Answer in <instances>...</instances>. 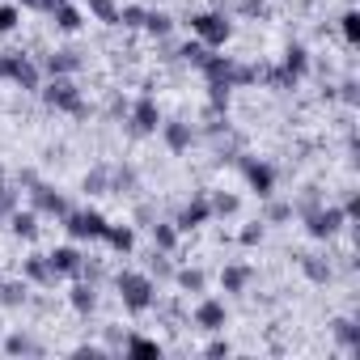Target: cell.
<instances>
[{
  "instance_id": "obj_38",
  "label": "cell",
  "mask_w": 360,
  "mask_h": 360,
  "mask_svg": "<svg viewBox=\"0 0 360 360\" xmlns=\"http://www.w3.org/2000/svg\"><path fill=\"white\" fill-rule=\"evenodd\" d=\"M18 301H26V288L22 284H9L5 288V305H18Z\"/></svg>"
},
{
  "instance_id": "obj_20",
  "label": "cell",
  "mask_w": 360,
  "mask_h": 360,
  "mask_svg": "<svg viewBox=\"0 0 360 360\" xmlns=\"http://www.w3.org/2000/svg\"><path fill=\"white\" fill-rule=\"evenodd\" d=\"M13 233L26 238V242H34L39 238V212H13Z\"/></svg>"
},
{
  "instance_id": "obj_2",
  "label": "cell",
  "mask_w": 360,
  "mask_h": 360,
  "mask_svg": "<svg viewBox=\"0 0 360 360\" xmlns=\"http://www.w3.org/2000/svg\"><path fill=\"white\" fill-rule=\"evenodd\" d=\"M43 102L51 106V110H64V115H77V119H85L89 115V106H85V98H81V89L68 81V77H56L47 89H43Z\"/></svg>"
},
{
  "instance_id": "obj_31",
  "label": "cell",
  "mask_w": 360,
  "mask_h": 360,
  "mask_svg": "<svg viewBox=\"0 0 360 360\" xmlns=\"http://www.w3.org/2000/svg\"><path fill=\"white\" fill-rule=\"evenodd\" d=\"M22 22V9L18 5H0V34H13Z\"/></svg>"
},
{
  "instance_id": "obj_37",
  "label": "cell",
  "mask_w": 360,
  "mask_h": 360,
  "mask_svg": "<svg viewBox=\"0 0 360 360\" xmlns=\"http://www.w3.org/2000/svg\"><path fill=\"white\" fill-rule=\"evenodd\" d=\"M288 217H292V204H271V208H267V221H271V225H280V221H288Z\"/></svg>"
},
{
  "instance_id": "obj_10",
  "label": "cell",
  "mask_w": 360,
  "mask_h": 360,
  "mask_svg": "<svg viewBox=\"0 0 360 360\" xmlns=\"http://www.w3.org/2000/svg\"><path fill=\"white\" fill-rule=\"evenodd\" d=\"M225 322H229V314H225V301H217V297H204V301L195 305V326H200V330H225Z\"/></svg>"
},
{
  "instance_id": "obj_8",
  "label": "cell",
  "mask_w": 360,
  "mask_h": 360,
  "mask_svg": "<svg viewBox=\"0 0 360 360\" xmlns=\"http://www.w3.org/2000/svg\"><path fill=\"white\" fill-rule=\"evenodd\" d=\"M26 183H30V200H34V212H47V217H64V212H68V204H64V195H60V191H51L47 183H34L30 174H26Z\"/></svg>"
},
{
  "instance_id": "obj_35",
  "label": "cell",
  "mask_w": 360,
  "mask_h": 360,
  "mask_svg": "<svg viewBox=\"0 0 360 360\" xmlns=\"http://www.w3.org/2000/svg\"><path fill=\"white\" fill-rule=\"evenodd\" d=\"M13 5H18V9H39V13H51V9L60 5V0H13Z\"/></svg>"
},
{
  "instance_id": "obj_3",
  "label": "cell",
  "mask_w": 360,
  "mask_h": 360,
  "mask_svg": "<svg viewBox=\"0 0 360 360\" xmlns=\"http://www.w3.org/2000/svg\"><path fill=\"white\" fill-rule=\"evenodd\" d=\"M191 30H195V39H200L208 51H217V47H225V43L233 39V26H229L221 13H195V18H191Z\"/></svg>"
},
{
  "instance_id": "obj_6",
  "label": "cell",
  "mask_w": 360,
  "mask_h": 360,
  "mask_svg": "<svg viewBox=\"0 0 360 360\" xmlns=\"http://www.w3.org/2000/svg\"><path fill=\"white\" fill-rule=\"evenodd\" d=\"M343 208H309L305 212V229H309V238H318V242H326V238H335L339 229H343Z\"/></svg>"
},
{
  "instance_id": "obj_9",
  "label": "cell",
  "mask_w": 360,
  "mask_h": 360,
  "mask_svg": "<svg viewBox=\"0 0 360 360\" xmlns=\"http://www.w3.org/2000/svg\"><path fill=\"white\" fill-rule=\"evenodd\" d=\"M157 131H161V140H165V148H169V153H187V148L195 144V127H191V123H183V119L161 123Z\"/></svg>"
},
{
  "instance_id": "obj_22",
  "label": "cell",
  "mask_w": 360,
  "mask_h": 360,
  "mask_svg": "<svg viewBox=\"0 0 360 360\" xmlns=\"http://www.w3.org/2000/svg\"><path fill=\"white\" fill-rule=\"evenodd\" d=\"M330 330H335V339H339L347 352L360 343V330H356V322H352V318H335V322H330Z\"/></svg>"
},
{
  "instance_id": "obj_21",
  "label": "cell",
  "mask_w": 360,
  "mask_h": 360,
  "mask_svg": "<svg viewBox=\"0 0 360 360\" xmlns=\"http://www.w3.org/2000/svg\"><path fill=\"white\" fill-rule=\"evenodd\" d=\"M102 242H110L115 250H123V255H127V250L136 246V233H131L127 225H106V238H102Z\"/></svg>"
},
{
  "instance_id": "obj_26",
  "label": "cell",
  "mask_w": 360,
  "mask_h": 360,
  "mask_svg": "<svg viewBox=\"0 0 360 360\" xmlns=\"http://www.w3.org/2000/svg\"><path fill=\"white\" fill-rule=\"evenodd\" d=\"M153 246L157 250H174L178 246V225H153Z\"/></svg>"
},
{
  "instance_id": "obj_1",
  "label": "cell",
  "mask_w": 360,
  "mask_h": 360,
  "mask_svg": "<svg viewBox=\"0 0 360 360\" xmlns=\"http://www.w3.org/2000/svg\"><path fill=\"white\" fill-rule=\"evenodd\" d=\"M115 288H119V301H123L131 314H148L153 301H157V284H153V276H144V271H119V276H115Z\"/></svg>"
},
{
  "instance_id": "obj_18",
  "label": "cell",
  "mask_w": 360,
  "mask_h": 360,
  "mask_svg": "<svg viewBox=\"0 0 360 360\" xmlns=\"http://www.w3.org/2000/svg\"><path fill=\"white\" fill-rule=\"evenodd\" d=\"M51 13H56V26H60L64 34H77V30H81V9H77V5H68V0H60Z\"/></svg>"
},
{
  "instance_id": "obj_25",
  "label": "cell",
  "mask_w": 360,
  "mask_h": 360,
  "mask_svg": "<svg viewBox=\"0 0 360 360\" xmlns=\"http://www.w3.org/2000/svg\"><path fill=\"white\" fill-rule=\"evenodd\" d=\"M144 30L157 34V39H165V34L174 30V18H169V13H144Z\"/></svg>"
},
{
  "instance_id": "obj_30",
  "label": "cell",
  "mask_w": 360,
  "mask_h": 360,
  "mask_svg": "<svg viewBox=\"0 0 360 360\" xmlns=\"http://www.w3.org/2000/svg\"><path fill=\"white\" fill-rule=\"evenodd\" d=\"M144 13H148V9H140V5H123V9H119V26L140 30V26H144Z\"/></svg>"
},
{
  "instance_id": "obj_41",
  "label": "cell",
  "mask_w": 360,
  "mask_h": 360,
  "mask_svg": "<svg viewBox=\"0 0 360 360\" xmlns=\"http://www.w3.org/2000/svg\"><path fill=\"white\" fill-rule=\"evenodd\" d=\"M343 102H347V106L356 102V81H343Z\"/></svg>"
},
{
  "instance_id": "obj_13",
  "label": "cell",
  "mask_w": 360,
  "mask_h": 360,
  "mask_svg": "<svg viewBox=\"0 0 360 360\" xmlns=\"http://www.w3.org/2000/svg\"><path fill=\"white\" fill-rule=\"evenodd\" d=\"M77 68H81V51H72V47H60V51L47 56V72L51 77H72Z\"/></svg>"
},
{
  "instance_id": "obj_11",
  "label": "cell",
  "mask_w": 360,
  "mask_h": 360,
  "mask_svg": "<svg viewBox=\"0 0 360 360\" xmlns=\"http://www.w3.org/2000/svg\"><path fill=\"white\" fill-rule=\"evenodd\" d=\"M131 127H136L140 136H153V131L161 127V106H157L153 98H140V102L131 106Z\"/></svg>"
},
{
  "instance_id": "obj_14",
  "label": "cell",
  "mask_w": 360,
  "mask_h": 360,
  "mask_svg": "<svg viewBox=\"0 0 360 360\" xmlns=\"http://www.w3.org/2000/svg\"><path fill=\"white\" fill-rule=\"evenodd\" d=\"M305 68H309V51H305L301 43H292V47L284 51V64H280V72H284V77L297 85V81L305 77Z\"/></svg>"
},
{
  "instance_id": "obj_4",
  "label": "cell",
  "mask_w": 360,
  "mask_h": 360,
  "mask_svg": "<svg viewBox=\"0 0 360 360\" xmlns=\"http://www.w3.org/2000/svg\"><path fill=\"white\" fill-rule=\"evenodd\" d=\"M64 229L72 242H102L106 238V217L102 212H64Z\"/></svg>"
},
{
  "instance_id": "obj_23",
  "label": "cell",
  "mask_w": 360,
  "mask_h": 360,
  "mask_svg": "<svg viewBox=\"0 0 360 360\" xmlns=\"http://www.w3.org/2000/svg\"><path fill=\"white\" fill-rule=\"evenodd\" d=\"M123 352L127 356H161V343H153L144 335H131V339H123Z\"/></svg>"
},
{
  "instance_id": "obj_17",
  "label": "cell",
  "mask_w": 360,
  "mask_h": 360,
  "mask_svg": "<svg viewBox=\"0 0 360 360\" xmlns=\"http://www.w3.org/2000/svg\"><path fill=\"white\" fill-rule=\"evenodd\" d=\"M250 276H255V271H250L246 263H229V267L221 271V288H225V292H242V288L250 284Z\"/></svg>"
},
{
  "instance_id": "obj_5",
  "label": "cell",
  "mask_w": 360,
  "mask_h": 360,
  "mask_svg": "<svg viewBox=\"0 0 360 360\" xmlns=\"http://www.w3.org/2000/svg\"><path fill=\"white\" fill-rule=\"evenodd\" d=\"M0 77L13 81L18 89H39V68L22 51H5V56H0Z\"/></svg>"
},
{
  "instance_id": "obj_39",
  "label": "cell",
  "mask_w": 360,
  "mask_h": 360,
  "mask_svg": "<svg viewBox=\"0 0 360 360\" xmlns=\"http://www.w3.org/2000/svg\"><path fill=\"white\" fill-rule=\"evenodd\" d=\"M242 242H246V246L263 242V225H250V229H242Z\"/></svg>"
},
{
  "instance_id": "obj_19",
  "label": "cell",
  "mask_w": 360,
  "mask_h": 360,
  "mask_svg": "<svg viewBox=\"0 0 360 360\" xmlns=\"http://www.w3.org/2000/svg\"><path fill=\"white\" fill-rule=\"evenodd\" d=\"M68 305H72L77 314H94V305H98V297H94V284H72V292H68Z\"/></svg>"
},
{
  "instance_id": "obj_7",
  "label": "cell",
  "mask_w": 360,
  "mask_h": 360,
  "mask_svg": "<svg viewBox=\"0 0 360 360\" xmlns=\"http://www.w3.org/2000/svg\"><path fill=\"white\" fill-rule=\"evenodd\" d=\"M242 174H246V183H250V191H255L259 200H267V195L276 191V169H271L267 161H255V157H242Z\"/></svg>"
},
{
  "instance_id": "obj_40",
  "label": "cell",
  "mask_w": 360,
  "mask_h": 360,
  "mask_svg": "<svg viewBox=\"0 0 360 360\" xmlns=\"http://www.w3.org/2000/svg\"><path fill=\"white\" fill-rule=\"evenodd\" d=\"M208 356H229V343H225V339H217V343H208Z\"/></svg>"
},
{
  "instance_id": "obj_16",
  "label": "cell",
  "mask_w": 360,
  "mask_h": 360,
  "mask_svg": "<svg viewBox=\"0 0 360 360\" xmlns=\"http://www.w3.org/2000/svg\"><path fill=\"white\" fill-rule=\"evenodd\" d=\"M208 217H212V204H208V200L200 195V200H191V204H187L183 212H178V221H174V225H178V229H200V225H204Z\"/></svg>"
},
{
  "instance_id": "obj_34",
  "label": "cell",
  "mask_w": 360,
  "mask_h": 360,
  "mask_svg": "<svg viewBox=\"0 0 360 360\" xmlns=\"http://www.w3.org/2000/svg\"><path fill=\"white\" fill-rule=\"evenodd\" d=\"M5 352H13V356H18V352H39V347H34V343H30L26 335H9V343H5Z\"/></svg>"
},
{
  "instance_id": "obj_33",
  "label": "cell",
  "mask_w": 360,
  "mask_h": 360,
  "mask_svg": "<svg viewBox=\"0 0 360 360\" xmlns=\"http://www.w3.org/2000/svg\"><path fill=\"white\" fill-rule=\"evenodd\" d=\"M301 267H305V276H309V280H318V284H326V280H330V267H326V263H318L314 255H305V259H301Z\"/></svg>"
},
{
  "instance_id": "obj_12",
  "label": "cell",
  "mask_w": 360,
  "mask_h": 360,
  "mask_svg": "<svg viewBox=\"0 0 360 360\" xmlns=\"http://www.w3.org/2000/svg\"><path fill=\"white\" fill-rule=\"evenodd\" d=\"M47 263H51L56 276H81V271H85V259H81L77 246H56V250L47 255Z\"/></svg>"
},
{
  "instance_id": "obj_24",
  "label": "cell",
  "mask_w": 360,
  "mask_h": 360,
  "mask_svg": "<svg viewBox=\"0 0 360 360\" xmlns=\"http://www.w3.org/2000/svg\"><path fill=\"white\" fill-rule=\"evenodd\" d=\"M89 13L98 22H106V26H119V5L115 0H89Z\"/></svg>"
},
{
  "instance_id": "obj_36",
  "label": "cell",
  "mask_w": 360,
  "mask_h": 360,
  "mask_svg": "<svg viewBox=\"0 0 360 360\" xmlns=\"http://www.w3.org/2000/svg\"><path fill=\"white\" fill-rule=\"evenodd\" d=\"M267 5H271V0H242V13H246V18H263Z\"/></svg>"
},
{
  "instance_id": "obj_29",
  "label": "cell",
  "mask_w": 360,
  "mask_h": 360,
  "mask_svg": "<svg viewBox=\"0 0 360 360\" xmlns=\"http://www.w3.org/2000/svg\"><path fill=\"white\" fill-rule=\"evenodd\" d=\"M85 191H89V195H106V191H110V174H106V169L85 174Z\"/></svg>"
},
{
  "instance_id": "obj_32",
  "label": "cell",
  "mask_w": 360,
  "mask_h": 360,
  "mask_svg": "<svg viewBox=\"0 0 360 360\" xmlns=\"http://www.w3.org/2000/svg\"><path fill=\"white\" fill-rule=\"evenodd\" d=\"M208 204H212V217H233V212H238V195H225V191L212 195Z\"/></svg>"
},
{
  "instance_id": "obj_28",
  "label": "cell",
  "mask_w": 360,
  "mask_h": 360,
  "mask_svg": "<svg viewBox=\"0 0 360 360\" xmlns=\"http://www.w3.org/2000/svg\"><path fill=\"white\" fill-rule=\"evenodd\" d=\"M339 30H343V39L356 47V43H360V13H356V9H347V13L339 18Z\"/></svg>"
},
{
  "instance_id": "obj_15",
  "label": "cell",
  "mask_w": 360,
  "mask_h": 360,
  "mask_svg": "<svg viewBox=\"0 0 360 360\" xmlns=\"http://www.w3.org/2000/svg\"><path fill=\"white\" fill-rule=\"evenodd\" d=\"M22 271H26V280H30V284H43V288H51V284L60 280V276L51 271V263H47V255H30V259L22 263Z\"/></svg>"
},
{
  "instance_id": "obj_27",
  "label": "cell",
  "mask_w": 360,
  "mask_h": 360,
  "mask_svg": "<svg viewBox=\"0 0 360 360\" xmlns=\"http://www.w3.org/2000/svg\"><path fill=\"white\" fill-rule=\"evenodd\" d=\"M174 280H178V288H183V292H204V271H195V267H183Z\"/></svg>"
}]
</instances>
